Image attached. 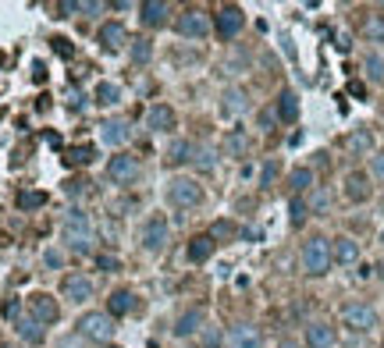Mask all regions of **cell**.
I'll return each mask as SVG.
<instances>
[{
  "instance_id": "6da1fadb",
  "label": "cell",
  "mask_w": 384,
  "mask_h": 348,
  "mask_svg": "<svg viewBox=\"0 0 384 348\" xmlns=\"http://www.w3.org/2000/svg\"><path fill=\"white\" fill-rule=\"evenodd\" d=\"M65 242L72 252L85 256V252H93V224H90V213L82 206H72L68 217H65Z\"/></svg>"
},
{
  "instance_id": "7a4b0ae2",
  "label": "cell",
  "mask_w": 384,
  "mask_h": 348,
  "mask_svg": "<svg viewBox=\"0 0 384 348\" xmlns=\"http://www.w3.org/2000/svg\"><path fill=\"white\" fill-rule=\"evenodd\" d=\"M299 260H303V270L310 274V277H324L331 270V242L328 238H310L306 245H303V252H299Z\"/></svg>"
},
{
  "instance_id": "3957f363",
  "label": "cell",
  "mask_w": 384,
  "mask_h": 348,
  "mask_svg": "<svg viewBox=\"0 0 384 348\" xmlns=\"http://www.w3.org/2000/svg\"><path fill=\"white\" fill-rule=\"evenodd\" d=\"M167 203L178 210H192L203 203V185L192 178H171L167 181Z\"/></svg>"
},
{
  "instance_id": "277c9868",
  "label": "cell",
  "mask_w": 384,
  "mask_h": 348,
  "mask_svg": "<svg viewBox=\"0 0 384 348\" xmlns=\"http://www.w3.org/2000/svg\"><path fill=\"white\" fill-rule=\"evenodd\" d=\"M167 235H171V224H167V217L164 213H150L142 220V231H139V242L146 252H160L167 245Z\"/></svg>"
},
{
  "instance_id": "5b68a950",
  "label": "cell",
  "mask_w": 384,
  "mask_h": 348,
  "mask_svg": "<svg viewBox=\"0 0 384 348\" xmlns=\"http://www.w3.org/2000/svg\"><path fill=\"white\" fill-rule=\"evenodd\" d=\"M78 334L82 338H90V341H97V345H107L110 341V334H114V320H110V316L107 313H82L78 316Z\"/></svg>"
},
{
  "instance_id": "8992f818",
  "label": "cell",
  "mask_w": 384,
  "mask_h": 348,
  "mask_svg": "<svg viewBox=\"0 0 384 348\" xmlns=\"http://www.w3.org/2000/svg\"><path fill=\"white\" fill-rule=\"evenodd\" d=\"M342 324H345L352 334H367V331L377 327V309L367 306V302H349V306L342 309Z\"/></svg>"
},
{
  "instance_id": "52a82bcc",
  "label": "cell",
  "mask_w": 384,
  "mask_h": 348,
  "mask_svg": "<svg viewBox=\"0 0 384 348\" xmlns=\"http://www.w3.org/2000/svg\"><path fill=\"white\" fill-rule=\"evenodd\" d=\"M178 33H182L185 40H206V36H210V18H206V11L185 8V11L178 15Z\"/></svg>"
},
{
  "instance_id": "ba28073f",
  "label": "cell",
  "mask_w": 384,
  "mask_h": 348,
  "mask_svg": "<svg viewBox=\"0 0 384 348\" xmlns=\"http://www.w3.org/2000/svg\"><path fill=\"white\" fill-rule=\"evenodd\" d=\"M135 174H139V160L132 153H117L107 160V181H114V185H128V181H135Z\"/></svg>"
},
{
  "instance_id": "9c48e42d",
  "label": "cell",
  "mask_w": 384,
  "mask_h": 348,
  "mask_svg": "<svg viewBox=\"0 0 384 348\" xmlns=\"http://www.w3.org/2000/svg\"><path fill=\"white\" fill-rule=\"evenodd\" d=\"M214 25H217V36H221V40H231V36H239V33H242V25H246V15H242V8H235V4H224V8L217 11Z\"/></svg>"
},
{
  "instance_id": "30bf717a",
  "label": "cell",
  "mask_w": 384,
  "mask_h": 348,
  "mask_svg": "<svg viewBox=\"0 0 384 348\" xmlns=\"http://www.w3.org/2000/svg\"><path fill=\"white\" fill-rule=\"evenodd\" d=\"M28 309H33V320H40L43 327L61 320V306H57V299L47 295V292H36L33 299H28Z\"/></svg>"
},
{
  "instance_id": "8fae6325",
  "label": "cell",
  "mask_w": 384,
  "mask_h": 348,
  "mask_svg": "<svg viewBox=\"0 0 384 348\" xmlns=\"http://www.w3.org/2000/svg\"><path fill=\"white\" fill-rule=\"evenodd\" d=\"M100 139H103L107 146H125V142L132 139V124H128L125 117H107V121L100 124Z\"/></svg>"
},
{
  "instance_id": "7c38bea8",
  "label": "cell",
  "mask_w": 384,
  "mask_h": 348,
  "mask_svg": "<svg viewBox=\"0 0 384 348\" xmlns=\"http://www.w3.org/2000/svg\"><path fill=\"white\" fill-rule=\"evenodd\" d=\"M61 292H65V299H72L75 306H78V302H90V299H93V281L85 277V274H68L65 284H61Z\"/></svg>"
},
{
  "instance_id": "4fadbf2b",
  "label": "cell",
  "mask_w": 384,
  "mask_h": 348,
  "mask_svg": "<svg viewBox=\"0 0 384 348\" xmlns=\"http://www.w3.org/2000/svg\"><path fill=\"white\" fill-rule=\"evenodd\" d=\"M370 192H374V188H370V178H367L363 171H352V174L345 178V199H349V203H367Z\"/></svg>"
},
{
  "instance_id": "5bb4252c",
  "label": "cell",
  "mask_w": 384,
  "mask_h": 348,
  "mask_svg": "<svg viewBox=\"0 0 384 348\" xmlns=\"http://www.w3.org/2000/svg\"><path fill=\"white\" fill-rule=\"evenodd\" d=\"M100 47L107 50V53H114V50H122L125 43H128V33H125V25L122 22H107L103 28H100Z\"/></svg>"
},
{
  "instance_id": "9a60e30c",
  "label": "cell",
  "mask_w": 384,
  "mask_h": 348,
  "mask_svg": "<svg viewBox=\"0 0 384 348\" xmlns=\"http://www.w3.org/2000/svg\"><path fill=\"white\" fill-rule=\"evenodd\" d=\"M167 15H171V8L164 4V0H142V4H139V18H142V25H150V28H160L167 22Z\"/></svg>"
},
{
  "instance_id": "2e32d148",
  "label": "cell",
  "mask_w": 384,
  "mask_h": 348,
  "mask_svg": "<svg viewBox=\"0 0 384 348\" xmlns=\"http://www.w3.org/2000/svg\"><path fill=\"white\" fill-rule=\"evenodd\" d=\"M146 129L150 132H171L174 129V110L167 103H153L150 114H146Z\"/></svg>"
},
{
  "instance_id": "e0dca14e",
  "label": "cell",
  "mask_w": 384,
  "mask_h": 348,
  "mask_svg": "<svg viewBox=\"0 0 384 348\" xmlns=\"http://www.w3.org/2000/svg\"><path fill=\"white\" fill-rule=\"evenodd\" d=\"M228 341H231V348H263V338L253 324H235Z\"/></svg>"
},
{
  "instance_id": "ac0fdd59",
  "label": "cell",
  "mask_w": 384,
  "mask_h": 348,
  "mask_svg": "<svg viewBox=\"0 0 384 348\" xmlns=\"http://www.w3.org/2000/svg\"><path fill=\"white\" fill-rule=\"evenodd\" d=\"M306 345H310V348H335V327L324 324V320L310 324V327H306Z\"/></svg>"
},
{
  "instance_id": "d6986e66",
  "label": "cell",
  "mask_w": 384,
  "mask_h": 348,
  "mask_svg": "<svg viewBox=\"0 0 384 348\" xmlns=\"http://www.w3.org/2000/svg\"><path fill=\"white\" fill-rule=\"evenodd\" d=\"M214 249H217V242L210 235H196L189 242V249H185V256H189V263H206V260L214 256Z\"/></svg>"
},
{
  "instance_id": "ffe728a7",
  "label": "cell",
  "mask_w": 384,
  "mask_h": 348,
  "mask_svg": "<svg viewBox=\"0 0 384 348\" xmlns=\"http://www.w3.org/2000/svg\"><path fill=\"white\" fill-rule=\"evenodd\" d=\"M356 260H360V245L352 242V238H335V245H331V263L352 267Z\"/></svg>"
},
{
  "instance_id": "44dd1931",
  "label": "cell",
  "mask_w": 384,
  "mask_h": 348,
  "mask_svg": "<svg viewBox=\"0 0 384 348\" xmlns=\"http://www.w3.org/2000/svg\"><path fill=\"white\" fill-rule=\"evenodd\" d=\"M15 331L22 334V341H25V345H43V338H47L43 324H40V320H33V316H18V320H15Z\"/></svg>"
},
{
  "instance_id": "7402d4cb",
  "label": "cell",
  "mask_w": 384,
  "mask_h": 348,
  "mask_svg": "<svg viewBox=\"0 0 384 348\" xmlns=\"http://www.w3.org/2000/svg\"><path fill=\"white\" fill-rule=\"evenodd\" d=\"M278 121H285V124H295L299 121V97H295L292 89H285L281 97H278Z\"/></svg>"
},
{
  "instance_id": "603a6c76",
  "label": "cell",
  "mask_w": 384,
  "mask_h": 348,
  "mask_svg": "<svg viewBox=\"0 0 384 348\" xmlns=\"http://www.w3.org/2000/svg\"><path fill=\"white\" fill-rule=\"evenodd\" d=\"M132 306H135V295H132L128 288H117V292H110V299H107V316H128Z\"/></svg>"
},
{
  "instance_id": "cb8c5ba5",
  "label": "cell",
  "mask_w": 384,
  "mask_h": 348,
  "mask_svg": "<svg viewBox=\"0 0 384 348\" xmlns=\"http://www.w3.org/2000/svg\"><path fill=\"white\" fill-rule=\"evenodd\" d=\"M246 107H249V103H246V92H242V89H228L224 97H221V114H224V117H239Z\"/></svg>"
},
{
  "instance_id": "d4e9b609",
  "label": "cell",
  "mask_w": 384,
  "mask_h": 348,
  "mask_svg": "<svg viewBox=\"0 0 384 348\" xmlns=\"http://www.w3.org/2000/svg\"><path fill=\"white\" fill-rule=\"evenodd\" d=\"M93 103L97 107H117L122 103V85L117 82H100L97 92H93Z\"/></svg>"
},
{
  "instance_id": "484cf974",
  "label": "cell",
  "mask_w": 384,
  "mask_h": 348,
  "mask_svg": "<svg viewBox=\"0 0 384 348\" xmlns=\"http://www.w3.org/2000/svg\"><path fill=\"white\" fill-rule=\"evenodd\" d=\"M199 327H203V309H189V313L178 316V324H174V334H178V338H192Z\"/></svg>"
},
{
  "instance_id": "4316f807",
  "label": "cell",
  "mask_w": 384,
  "mask_h": 348,
  "mask_svg": "<svg viewBox=\"0 0 384 348\" xmlns=\"http://www.w3.org/2000/svg\"><path fill=\"white\" fill-rule=\"evenodd\" d=\"M345 149H349V153H356V156H363V153L374 149V135H370L367 129H356L352 135H345Z\"/></svg>"
},
{
  "instance_id": "83f0119b",
  "label": "cell",
  "mask_w": 384,
  "mask_h": 348,
  "mask_svg": "<svg viewBox=\"0 0 384 348\" xmlns=\"http://www.w3.org/2000/svg\"><path fill=\"white\" fill-rule=\"evenodd\" d=\"M189 160H192V146H189L185 139H174L171 149H167V164H171V167H182V164H189Z\"/></svg>"
},
{
  "instance_id": "f1b7e54d",
  "label": "cell",
  "mask_w": 384,
  "mask_h": 348,
  "mask_svg": "<svg viewBox=\"0 0 384 348\" xmlns=\"http://www.w3.org/2000/svg\"><path fill=\"white\" fill-rule=\"evenodd\" d=\"M93 160H97V149L93 146H75V149L65 153V164L68 167H78V164L85 167V164H93Z\"/></svg>"
},
{
  "instance_id": "f546056e",
  "label": "cell",
  "mask_w": 384,
  "mask_h": 348,
  "mask_svg": "<svg viewBox=\"0 0 384 348\" xmlns=\"http://www.w3.org/2000/svg\"><path fill=\"white\" fill-rule=\"evenodd\" d=\"M18 210H40V206H47L50 203V196L47 192H36V188H28V192H18Z\"/></svg>"
},
{
  "instance_id": "4dcf8cb0",
  "label": "cell",
  "mask_w": 384,
  "mask_h": 348,
  "mask_svg": "<svg viewBox=\"0 0 384 348\" xmlns=\"http://www.w3.org/2000/svg\"><path fill=\"white\" fill-rule=\"evenodd\" d=\"M288 185H292V192H295V196L306 192V188L313 185V171H310V167H295V171L288 174Z\"/></svg>"
},
{
  "instance_id": "1f68e13d",
  "label": "cell",
  "mask_w": 384,
  "mask_h": 348,
  "mask_svg": "<svg viewBox=\"0 0 384 348\" xmlns=\"http://www.w3.org/2000/svg\"><path fill=\"white\" fill-rule=\"evenodd\" d=\"M214 164H217V153H214L210 146L192 149V167H196V171H214Z\"/></svg>"
},
{
  "instance_id": "d6a6232c",
  "label": "cell",
  "mask_w": 384,
  "mask_h": 348,
  "mask_svg": "<svg viewBox=\"0 0 384 348\" xmlns=\"http://www.w3.org/2000/svg\"><path fill=\"white\" fill-rule=\"evenodd\" d=\"M288 213H292V228H303V224H306V213H310V203H306L303 196H292Z\"/></svg>"
},
{
  "instance_id": "836d02e7",
  "label": "cell",
  "mask_w": 384,
  "mask_h": 348,
  "mask_svg": "<svg viewBox=\"0 0 384 348\" xmlns=\"http://www.w3.org/2000/svg\"><path fill=\"white\" fill-rule=\"evenodd\" d=\"M224 146H228V153H231V156H246L249 139H246V132L235 129V132H228V135H224Z\"/></svg>"
},
{
  "instance_id": "e575fe53",
  "label": "cell",
  "mask_w": 384,
  "mask_h": 348,
  "mask_svg": "<svg viewBox=\"0 0 384 348\" xmlns=\"http://www.w3.org/2000/svg\"><path fill=\"white\" fill-rule=\"evenodd\" d=\"M153 57V43L150 40H135L132 43V65H150Z\"/></svg>"
},
{
  "instance_id": "d590c367",
  "label": "cell",
  "mask_w": 384,
  "mask_h": 348,
  "mask_svg": "<svg viewBox=\"0 0 384 348\" xmlns=\"http://www.w3.org/2000/svg\"><path fill=\"white\" fill-rule=\"evenodd\" d=\"M367 78H370V82H384V57H381V53H370V57H367Z\"/></svg>"
},
{
  "instance_id": "8d00e7d4",
  "label": "cell",
  "mask_w": 384,
  "mask_h": 348,
  "mask_svg": "<svg viewBox=\"0 0 384 348\" xmlns=\"http://www.w3.org/2000/svg\"><path fill=\"white\" fill-rule=\"evenodd\" d=\"M65 192H68L72 199H78V196L90 192V181H85V178H72V181H65Z\"/></svg>"
},
{
  "instance_id": "74e56055",
  "label": "cell",
  "mask_w": 384,
  "mask_h": 348,
  "mask_svg": "<svg viewBox=\"0 0 384 348\" xmlns=\"http://www.w3.org/2000/svg\"><path fill=\"white\" fill-rule=\"evenodd\" d=\"M43 263H47L50 270H61V267H65V252H61V249H47V252H43Z\"/></svg>"
},
{
  "instance_id": "f35d334b",
  "label": "cell",
  "mask_w": 384,
  "mask_h": 348,
  "mask_svg": "<svg viewBox=\"0 0 384 348\" xmlns=\"http://www.w3.org/2000/svg\"><path fill=\"white\" fill-rule=\"evenodd\" d=\"M97 263H100V270H107V274L122 270V260H117L114 252H100V256H97Z\"/></svg>"
},
{
  "instance_id": "ab89813d",
  "label": "cell",
  "mask_w": 384,
  "mask_h": 348,
  "mask_svg": "<svg viewBox=\"0 0 384 348\" xmlns=\"http://www.w3.org/2000/svg\"><path fill=\"white\" fill-rule=\"evenodd\" d=\"M274 178H278V160H267L263 171H260V185L267 188V185H274Z\"/></svg>"
},
{
  "instance_id": "60d3db41",
  "label": "cell",
  "mask_w": 384,
  "mask_h": 348,
  "mask_svg": "<svg viewBox=\"0 0 384 348\" xmlns=\"http://www.w3.org/2000/svg\"><path fill=\"white\" fill-rule=\"evenodd\" d=\"M231 235H235V224H228V220H217L210 231V238H231Z\"/></svg>"
},
{
  "instance_id": "b9f144b4",
  "label": "cell",
  "mask_w": 384,
  "mask_h": 348,
  "mask_svg": "<svg viewBox=\"0 0 384 348\" xmlns=\"http://www.w3.org/2000/svg\"><path fill=\"white\" fill-rule=\"evenodd\" d=\"M328 192H324V188H320V192H313V199H310V210H317V213H324V210H328Z\"/></svg>"
},
{
  "instance_id": "7bdbcfd3",
  "label": "cell",
  "mask_w": 384,
  "mask_h": 348,
  "mask_svg": "<svg viewBox=\"0 0 384 348\" xmlns=\"http://www.w3.org/2000/svg\"><path fill=\"white\" fill-rule=\"evenodd\" d=\"M50 43H53V50L61 53V57H72V53H75V50H72V43H68V40H61V36H57V40H50Z\"/></svg>"
},
{
  "instance_id": "ee69618b",
  "label": "cell",
  "mask_w": 384,
  "mask_h": 348,
  "mask_svg": "<svg viewBox=\"0 0 384 348\" xmlns=\"http://www.w3.org/2000/svg\"><path fill=\"white\" fill-rule=\"evenodd\" d=\"M367 33H370L374 40H384V18H374V22L367 25Z\"/></svg>"
},
{
  "instance_id": "f6af8a7d",
  "label": "cell",
  "mask_w": 384,
  "mask_h": 348,
  "mask_svg": "<svg viewBox=\"0 0 384 348\" xmlns=\"http://www.w3.org/2000/svg\"><path fill=\"white\" fill-rule=\"evenodd\" d=\"M374 178H377V181H384V149H381V153H374Z\"/></svg>"
},
{
  "instance_id": "bcb514c9",
  "label": "cell",
  "mask_w": 384,
  "mask_h": 348,
  "mask_svg": "<svg viewBox=\"0 0 384 348\" xmlns=\"http://www.w3.org/2000/svg\"><path fill=\"white\" fill-rule=\"evenodd\" d=\"M274 117H278V110H263V114H260V129H267V132H271Z\"/></svg>"
},
{
  "instance_id": "7dc6e473",
  "label": "cell",
  "mask_w": 384,
  "mask_h": 348,
  "mask_svg": "<svg viewBox=\"0 0 384 348\" xmlns=\"http://www.w3.org/2000/svg\"><path fill=\"white\" fill-rule=\"evenodd\" d=\"M349 89H352V97H367V89H363V82H352Z\"/></svg>"
},
{
  "instance_id": "c3c4849f",
  "label": "cell",
  "mask_w": 384,
  "mask_h": 348,
  "mask_svg": "<svg viewBox=\"0 0 384 348\" xmlns=\"http://www.w3.org/2000/svg\"><path fill=\"white\" fill-rule=\"evenodd\" d=\"M278 348H299V345H295V341H281Z\"/></svg>"
},
{
  "instance_id": "681fc988",
  "label": "cell",
  "mask_w": 384,
  "mask_h": 348,
  "mask_svg": "<svg viewBox=\"0 0 384 348\" xmlns=\"http://www.w3.org/2000/svg\"><path fill=\"white\" fill-rule=\"evenodd\" d=\"M0 348H15V345H0Z\"/></svg>"
},
{
  "instance_id": "f907efd6",
  "label": "cell",
  "mask_w": 384,
  "mask_h": 348,
  "mask_svg": "<svg viewBox=\"0 0 384 348\" xmlns=\"http://www.w3.org/2000/svg\"><path fill=\"white\" fill-rule=\"evenodd\" d=\"M107 348H117V345H107Z\"/></svg>"
}]
</instances>
